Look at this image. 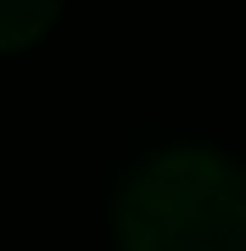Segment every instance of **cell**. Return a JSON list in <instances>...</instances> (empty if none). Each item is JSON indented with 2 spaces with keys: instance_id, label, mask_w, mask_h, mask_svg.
<instances>
[{
  "instance_id": "6da1fadb",
  "label": "cell",
  "mask_w": 246,
  "mask_h": 251,
  "mask_svg": "<svg viewBox=\"0 0 246 251\" xmlns=\"http://www.w3.org/2000/svg\"><path fill=\"white\" fill-rule=\"evenodd\" d=\"M118 251H246V168L179 145L129 173Z\"/></svg>"
},
{
  "instance_id": "7a4b0ae2",
  "label": "cell",
  "mask_w": 246,
  "mask_h": 251,
  "mask_svg": "<svg viewBox=\"0 0 246 251\" xmlns=\"http://www.w3.org/2000/svg\"><path fill=\"white\" fill-rule=\"evenodd\" d=\"M62 0H0V50H23L56 23Z\"/></svg>"
}]
</instances>
